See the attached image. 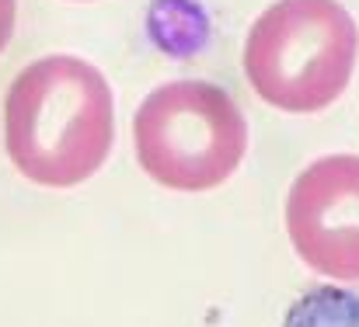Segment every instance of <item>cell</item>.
Wrapping results in <instances>:
<instances>
[{"mask_svg":"<svg viewBox=\"0 0 359 327\" xmlns=\"http://www.w3.org/2000/svg\"><path fill=\"white\" fill-rule=\"evenodd\" d=\"M7 157L42 188H74L102 171L116 139V98L98 67L77 56L28 63L4 102Z\"/></svg>","mask_w":359,"mask_h":327,"instance_id":"1","label":"cell"},{"mask_svg":"<svg viewBox=\"0 0 359 327\" xmlns=\"http://www.w3.org/2000/svg\"><path fill=\"white\" fill-rule=\"evenodd\" d=\"M356 53L359 28L339 0H276L244 39V74L272 109L307 115L349 88Z\"/></svg>","mask_w":359,"mask_h":327,"instance_id":"2","label":"cell"},{"mask_svg":"<svg viewBox=\"0 0 359 327\" xmlns=\"http://www.w3.org/2000/svg\"><path fill=\"white\" fill-rule=\"evenodd\" d=\"M140 167L171 192H210L234 178L248 153V122L238 102L206 81H171L133 115Z\"/></svg>","mask_w":359,"mask_h":327,"instance_id":"3","label":"cell"},{"mask_svg":"<svg viewBox=\"0 0 359 327\" xmlns=\"http://www.w3.org/2000/svg\"><path fill=\"white\" fill-rule=\"evenodd\" d=\"M286 233L297 258L335 282H359V157L307 164L286 195Z\"/></svg>","mask_w":359,"mask_h":327,"instance_id":"4","label":"cell"},{"mask_svg":"<svg viewBox=\"0 0 359 327\" xmlns=\"http://www.w3.org/2000/svg\"><path fill=\"white\" fill-rule=\"evenodd\" d=\"M283 327H359V296L335 286L307 289L286 310Z\"/></svg>","mask_w":359,"mask_h":327,"instance_id":"5","label":"cell"},{"mask_svg":"<svg viewBox=\"0 0 359 327\" xmlns=\"http://www.w3.org/2000/svg\"><path fill=\"white\" fill-rule=\"evenodd\" d=\"M14 25H18V0H0V53L7 49Z\"/></svg>","mask_w":359,"mask_h":327,"instance_id":"6","label":"cell"}]
</instances>
